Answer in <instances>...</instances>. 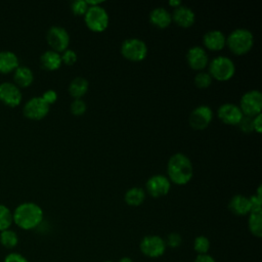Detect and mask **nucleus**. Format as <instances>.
Segmentation results:
<instances>
[{
	"label": "nucleus",
	"mask_w": 262,
	"mask_h": 262,
	"mask_svg": "<svg viewBox=\"0 0 262 262\" xmlns=\"http://www.w3.org/2000/svg\"><path fill=\"white\" fill-rule=\"evenodd\" d=\"M13 223L24 230L37 228L43 221L44 213L42 208L33 202L19 204L12 212Z\"/></svg>",
	"instance_id": "f257e3e1"
},
{
	"label": "nucleus",
	"mask_w": 262,
	"mask_h": 262,
	"mask_svg": "<svg viewBox=\"0 0 262 262\" xmlns=\"http://www.w3.org/2000/svg\"><path fill=\"white\" fill-rule=\"evenodd\" d=\"M167 173L170 182L177 185H184L191 180L193 175L191 161L184 154H174L168 161Z\"/></svg>",
	"instance_id": "f03ea898"
},
{
	"label": "nucleus",
	"mask_w": 262,
	"mask_h": 262,
	"mask_svg": "<svg viewBox=\"0 0 262 262\" xmlns=\"http://www.w3.org/2000/svg\"><path fill=\"white\" fill-rule=\"evenodd\" d=\"M254 44V37L247 29H235L226 38V46L235 55L248 53Z\"/></svg>",
	"instance_id": "7ed1b4c3"
},
{
	"label": "nucleus",
	"mask_w": 262,
	"mask_h": 262,
	"mask_svg": "<svg viewBox=\"0 0 262 262\" xmlns=\"http://www.w3.org/2000/svg\"><path fill=\"white\" fill-rule=\"evenodd\" d=\"M235 73L233 61L227 56H217L209 64V74L212 79L220 82L230 80Z\"/></svg>",
	"instance_id": "20e7f679"
},
{
	"label": "nucleus",
	"mask_w": 262,
	"mask_h": 262,
	"mask_svg": "<svg viewBox=\"0 0 262 262\" xmlns=\"http://www.w3.org/2000/svg\"><path fill=\"white\" fill-rule=\"evenodd\" d=\"M84 21L90 31L100 33L107 28L110 17L102 6H89L84 15Z\"/></svg>",
	"instance_id": "39448f33"
},
{
	"label": "nucleus",
	"mask_w": 262,
	"mask_h": 262,
	"mask_svg": "<svg viewBox=\"0 0 262 262\" xmlns=\"http://www.w3.org/2000/svg\"><path fill=\"white\" fill-rule=\"evenodd\" d=\"M121 54L130 61H141L146 57L147 46L138 38H129L122 43Z\"/></svg>",
	"instance_id": "423d86ee"
},
{
	"label": "nucleus",
	"mask_w": 262,
	"mask_h": 262,
	"mask_svg": "<svg viewBox=\"0 0 262 262\" xmlns=\"http://www.w3.org/2000/svg\"><path fill=\"white\" fill-rule=\"evenodd\" d=\"M165 239L157 234H148L141 238L139 243L140 252L148 258H160L166 252Z\"/></svg>",
	"instance_id": "0eeeda50"
},
{
	"label": "nucleus",
	"mask_w": 262,
	"mask_h": 262,
	"mask_svg": "<svg viewBox=\"0 0 262 262\" xmlns=\"http://www.w3.org/2000/svg\"><path fill=\"white\" fill-rule=\"evenodd\" d=\"M239 108L244 116L254 118L261 114L262 94L259 90H250L243 94L239 100Z\"/></svg>",
	"instance_id": "6e6552de"
},
{
	"label": "nucleus",
	"mask_w": 262,
	"mask_h": 262,
	"mask_svg": "<svg viewBox=\"0 0 262 262\" xmlns=\"http://www.w3.org/2000/svg\"><path fill=\"white\" fill-rule=\"evenodd\" d=\"M46 40L52 50L59 53L68 49L70 44V35L64 28L59 26H52L47 31Z\"/></svg>",
	"instance_id": "1a4fd4ad"
},
{
	"label": "nucleus",
	"mask_w": 262,
	"mask_h": 262,
	"mask_svg": "<svg viewBox=\"0 0 262 262\" xmlns=\"http://www.w3.org/2000/svg\"><path fill=\"white\" fill-rule=\"evenodd\" d=\"M213 119V111L208 105H199L189 115L188 123L194 130L206 129Z\"/></svg>",
	"instance_id": "9d476101"
},
{
	"label": "nucleus",
	"mask_w": 262,
	"mask_h": 262,
	"mask_svg": "<svg viewBox=\"0 0 262 262\" xmlns=\"http://www.w3.org/2000/svg\"><path fill=\"white\" fill-rule=\"evenodd\" d=\"M23 112L25 117L31 120H41L48 114L49 105L41 96H35L26 102Z\"/></svg>",
	"instance_id": "9b49d317"
},
{
	"label": "nucleus",
	"mask_w": 262,
	"mask_h": 262,
	"mask_svg": "<svg viewBox=\"0 0 262 262\" xmlns=\"http://www.w3.org/2000/svg\"><path fill=\"white\" fill-rule=\"evenodd\" d=\"M145 188L150 196L162 198L169 193L171 188V182L168 177L158 174L148 178L145 183Z\"/></svg>",
	"instance_id": "f8f14e48"
},
{
	"label": "nucleus",
	"mask_w": 262,
	"mask_h": 262,
	"mask_svg": "<svg viewBox=\"0 0 262 262\" xmlns=\"http://www.w3.org/2000/svg\"><path fill=\"white\" fill-rule=\"evenodd\" d=\"M217 116L219 120L226 124V125H231V126H236L238 125L239 121L243 118V113L239 108L238 105L234 103H223L219 106L217 111Z\"/></svg>",
	"instance_id": "ddd939ff"
},
{
	"label": "nucleus",
	"mask_w": 262,
	"mask_h": 262,
	"mask_svg": "<svg viewBox=\"0 0 262 262\" xmlns=\"http://www.w3.org/2000/svg\"><path fill=\"white\" fill-rule=\"evenodd\" d=\"M0 100L9 106H16L21 101V92L19 88L11 82L0 84Z\"/></svg>",
	"instance_id": "4468645a"
},
{
	"label": "nucleus",
	"mask_w": 262,
	"mask_h": 262,
	"mask_svg": "<svg viewBox=\"0 0 262 262\" xmlns=\"http://www.w3.org/2000/svg\"><path fill=\"white\" fill-rule=\"evenodd\" d=\"M186 60L188 66L195 71H202L208 66V54L201 46H193L188 49L186 53Z\"/></svg>",
	"instance_id": "2eb2a0df"
},
{
	"label": "nucleus",
	"mask_w": 262,
	"mask_h": 262,
	"mask_svg": "<svg viewBox=\"0 0 262 262\" xmlns=\"http://www.w3.org/2000/svg\"><path fill=\"white\" fill-rule=\"evenodd\" d=\"M171 16L172 20H174V23L181 28H190L195 21V14L193 10L182 4L174 8Z\"/></svg>",
	"instance_id": "dca6fc26"
},
{
	"label": "nucleus",
	"mask_w": 262,
	"mask_h": 262,
	"mask_svg": "<svg viewBox=\"0 0 262 262\" xmlns=\"http://www.w3.org/2000/svg\"><path fill=\"white\" fill-rule=\"evenodd\" d=\"M205 47L211 51L222 50L226 45V37L219 30L208 31L203 37Z\"/></svg>",
	"instance_id": "f3484780"
},
{
	"label": "nucleus",
	"mask_w": 262,
	"mask_h": 262,
	"mask_svg": "<svg viewBox=\"0 0 262 262\" xmlns=\"http://www.w3.org/2000/svg\"><path fill=\"white\" fill-rule=\"evenodd\" d=\"M228 209L236 216L249 215L251 212L249 198L243 194L233 195L228 203Z\"/></svg>",
	"instance_id": "a211bd4d"
},
{
	"label": "nucleus",
	"mask_w": 262,
	"mask_h": 262,
	"mask_svg": "<svg viewBox=\"0 0 262 262\" xmlns=\"http://www.w3.org/2000/svg\"><path fill=\"white\" fill-rule=\"evenodd\" d=\"M149 23L156 28L166 29L172 23L171 13L163 7L154 8L149 13Z\"/></svg>",
	"instance_id": "6ab92c4d"
},
{
	"label": "nucleus",
	"mask_w": 262,
	"mask_h": 262,
	"mask_svg": "<svg viewBox=\"0 0 262 262\" xmlns=\"http://www.w3.org/2000/svg\"><path fill=\"white\" fill-rule=\"evenodd\" d=\"M18 66V57L15 53L9 50L0 51V73H10L14 71Z\"/></svg>",
	"instance_id": "aec40b11"
},
{
	"label": "nucleus",
	"mask_w": 262,
	"mask_h": 262,
	"mask_svg": "<svg viewBox=\"0 0 262 262\" xmlns=\"http://www.w3.org/2000/svg\"><path fill=\"white\" fill-rule=\"evenodd\" d=\"M41 67L47 71H55L60 68L62 61L58 52L53 50H47L40 56Z\"/></svg>",
	"instance_id": "412c9836"
},
{
	"label": "nucleus",
	"mask_w": 262,
	"mask_h": 262,
	"mask_svg": "<svg viewBox=\"0 0 262 262\" xmlns=\"http://www.w3.org/2000/svg\"><path fill=\"white\" fill-rule=\"evenodd\" d=\"M33 80H34V75L30 68L26 66H18L14 70L13 81L18 88L30 86L33 83Z\"/></svg>",
	"instance_id": "4be33fe9"
},
{
	"label": "nucleus",
	"mask_w": 262,
	"mask_h": 262,
	"mask_svg": "<svg viewBox=\"0 0 262 262\" xmlns=\"http://www.w3.org/2000/svg\"><path fill=\"white\" fill-rule=\"evenodd\" d=\"M89 88V83L85 78L77 77L72 80L69 86V93L70 95L75 99H81L83 97Z\"/></svg>",
	"instance_id": "5701e85b"
},
{
	"label": "nucleus",
	"mask_w": 262,
	"mask_h": 262,
	"mask_svg": "<svg viewBox=\"0 0 262 262\" xmlns=\"http://www.w3.org/2000/svg\"><path fill=\"white\" fill-rule=\"evenodd\" d=\"M145 199V192L140 187H132L128 189L125 193L124 200L128 206L138 207L140 206Z\"/></svg>",
	"instance_id": "b1692460"
},
{
	"label": "nucleus",
	"mask_w": 262,
	"mask_h": 262,
	"mask_svg": "<svg viewBox=\"0 0 262 262\" xmlns=\"http://www.w3.org/2000/svg\"><path fill=\"white\" fill-rule=\"evenodd\" d=\"M0 244L5 249H8V250L14 249L18 244L17 233L10 228L0 231Z\"/></svg>",
	"instance_id": "393cba45"
},
{
	"label": "nucleus",
	"mask_w": 262,
	"mask_h": 262,
	"mask_svg": "<svg viewBox=\"0 0 262 262\" xmlns=\"http://www.w3.org/2000/svg\"><path fill=\"white\" fill-rule=\"evenodd\" d=\"M248 227L254 236L260 238L262 236V213H250Z\"/></svg>",
	"instance_id": "a878e982"
},
{
	"label": "nucleus",
	"mask_w": 262,
	"mask_h": 262,
	"mask_svg": "<svg viewBox=\"0 0 262 262\" xmlns=\"http://www.w3.org/2000/svg\"><path fill=\"white\" fill-rule=\"evenodd\" d=\"M13 223L12 212L8 207L0 204V231L10 228Z\"/></svg>",
	"instance_id": "bb28decb"
},
{
	"label": "nucleus",
	"mask_w": 262,
	"mask_h": 262,
	"mask_svg": "<svg viewBox=\"0 0 262 262\" xmlns=\"http://www.w3.org/2000/svg\"><path fill=\"white\" fill-rule=\"evenodd\" d=\"M193 250L198 255H203V254H208L211 244L210 241L207 236L205 235H199L193 239Z\"/></svg>",
	"instance_id": "cd10ccee"
},
{
	"label": "nucleus",
	"mask_w": 262,
	"mask_h": 262,
	"mask_svg": "<svg viewBox=\"0 0 262 262\" xmlns=\"http://www.w3.org/2000/svg\"><path fill=\"white\" fill-rule=\"evenodd\" d=\"M212 77L209 73L201 71L194 76V84L199 88H208L212 84Z\"/></svg>",
	"instance_id": "c85d7f7f"
},
{
	"label": "nucleus",
	"mask_w": 262,
	"mask_h": 262,
	"mask_svg": "<svg viewBox=\"0 0 262 262\" xmlns=\"http://www.w3.org/2000/svg\"><path fill=\"white\" fill-rule=\"evenodd\" d=\"M86 103L84 100L82 99H74L73 102L71 103V106H70V110H71V113L74 115V116H82L85 114L86 112Z\"/></svg>",
	"instance_id": "c756f323"
},
{
	"label": "nucleus",
	"mask_w": 262,
	"mask_h": 262,
	"mask_svg": "<svg viewBox=\"0 0 262 262\" xmlns=\"http://www.w3.org/2000/svg\"><path fill=\"white\" fill-rule=\"evenodd\" d=\"M88 7L87 2L84 0H77L71 4V10L75 15H85Z\"/></svg>",
	"instance_id": "7c9ffc66"
},
{
	"label": "nucleus",
	"mask_w": 262,
	"mask_h": 262,
	"mask_svg": "<svg viewBox=\"0 0 262 262\" xmlns=\"http://www.w3.org/2000/svg\"><path fill=\"white\" fill-rule=\"evenodd\" d=\"M182 243V237L178 232H171L167 235L165 239L166 247L171 248V249H176L178 248Z\"/></svg>",
	"instance_id": "2f4dec72"
},
{
	"label": "nucleus",
	"mask_w": 262,
	"mask_h": 262,
	"mask_svg": "<svg viewBox=\"0 0 262 262\" xmlns=\"http://www.w3.org/2000/svg\"><path fill=\"white\" fill-rule=\"evenodd\" d=\"M237 126L239 127V129L244 133H251V132H253L254 131V128H253V118L247 117V116H243V118L239 121Z\"/></svg>",
	"instance_id": "473e14b6"
},
{
	"label": "nucleus",
	"mask_w": 262,
	"mask_h": 262,
	"mask_svg": "<svg viewBox=\"0 0 262 262\" xmlns=\"http://www.w3.org/2000/svg\"><path fill=\"white\" fill-rule=\"evenodd\" d=\"M60 56H61V61L67 66H73L78 58L77 53L72 49H67L66 51L62 52V55Z\"/></svg>",
	"instance_id": "72a5a7b5"
},
{
	"label": "nucleus",
	"mask_w": 262,
	"mask_h": 262,
	"mask_svg": "<svg viewBox=\"0 0 262 262\" xmlns=\"http://www.w3.org/2000/svg\"><path fill=\"white\" fill-rule=\"evenodd\" d=\"M251 212L250 213H262V199L256 194L249 198Z\"/></svg>",
	"instance_id": "f704fd0d"
},
{
	"label": "nucleus",
	"mask_w": 262,
	"mask_h": 262,
	"mask_svg": "<svg viewBox=\"0 0 262 262\" xmlns=\"http://www.w3.org/2000/svg\"><path fill=\"white\" fill-rule=\"evenodd\" d=\"M3 262H30L27 257H25L23 254L17 252H10L8 253L4 259Z\"/></svg>",
	"instance_id": "c9c22d12"
},
{
	"label": "nucleus",
	"mask_w": 262,
	"mask_h": 262,
	"mask_svg": "<svg viewBox=\"0 0 262 262\" xmlns=\"http://www.w3.org/2000/svg\"><path fill=\"white\" fill-rule=\"evenodd\" d=\"M41 97L43 98V100H44L48 105H50V104H52V103H54V102L56 101V99H57V93H56L54 90L49 89V90L45 91V92L42 94Z\"/></svg>",
	"instance_id": "e433bc0d"
},
{
	"label": "nucleus",
	"mask_w": 262,
	"mask_h": 262,
	"mask_svg": "<svg viewBox=\"0 0 262 262\" xmlns=\"http://www.w3.org/2000/svg\"><path fill=\"white\" fill-rule=\"evenodd\" d=\"M253 128L257 133L262 132V115L259 114L253 118Z\"/></svg>",
	"instance_id": "4c0bfd02"
},
{
	"label": "nucleus",
	"mask_w": 262,
	"mask_h": 262,
	"mask_svg": "<svg viewBox=\"0 0 262 262\" xmlns=\"http://www.w3.org/2000/svg\"><path fill=\"white\" fill-rule=\"evenodd\" d=\"M193 262H216L215 259L209 255V254H203V255H198Z\"/></svg>",
	"instance_id": "58836bf2"
},
{
	"label": "nucleus",
	"mask_w": 262,
	"mask_h": 262,
	"mask_svg": "<svg viewBox=\"0 0 262 262\" xmlns=\"http://www.w3.org/2000/svg\"><path fill=\"white\" fill-rule=\"evenodd\" d=\"M169 5L172 6L173 8H176V7L181 5V1H179V0H170L169 1Z\"/></svg>",
	"instance_id": "ea45409f"
},
{
	"label": "nucleus",
	"mask_w": 262,
	"mask_h": 262,
	"mask_svg": "<svg viewBox=\"0 0 262 262\" xmlns=\"http://www.w3.org/2000/svg\"><path fill=\"white\" fill-rule=\"evenodd\" d=\"M118 262H133V260H132L130 257H128V256H125V257H122V258H120V260H119Z\"/></svg>",
	"instance_id": "a19ab883"
},
{
	"label": "nucleus",
	"mask_w": 262,
	"mask_h": 262,
	"mask_svg": "<svg viewBox=\"0 0 262 262\" xmlns=\"http://www.w3.org/2000/svg\"><path fill=\"white\" fill-rule=\"evenodd\" d=\"M103 262H114V261H111V260H106V261H103Z\"/></svg>",
	"instance_id": "79ce46f5"
}]
</instances>
